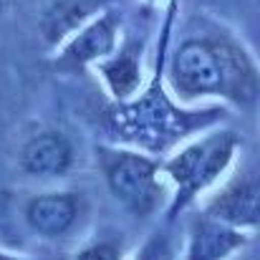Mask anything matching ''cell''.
Listing matches in <instances>:
<instances>
[{
	"instance_id": "7c38bea8",
	"label": "cell",
	"mask_w": 260,
	"mask_h": 260,
	"mask_svg": "<svg viewBox=\"0 0 260 260\" xmlns=\"http://www.w3.org/2000/svg\"><path fill=\"white\" fill-rule=\"evenodd\" d=\"M76 260H121V245L116 243H96L81 250Z\"/></svg>"
},
{
	"instance_id": "9a60e30c",
	"label": "cell",
	"mask_w": 260,
	"mask_h": 260,
	"mask_svg": "<svg viewBox=\"0 0 260 260\" xmlns=\"http://www.w3.org/2000/svg\"><path fill=\"white\" fill-rule=\"evenodd\" d=\"M147 3H159V0H147Z\"/></svg>"
},
{
	"instance_id": "277c9868",
	"label": "cell",
	"mask_w": 260,
	"mask_h": 260,
	"mask_svg": "<svg viewBox=\"0 0 260 260\" xmlns=\"http://www.w3.org/2000/svg\"><path fill=\"white\" fill-rule=\"evenodd\" d=\"M99 167L104 172L111 194L134 215H152L167 197L162 179V165L147 154L121 149V147H96Z\"/></svg>"
},
{
	"instance_id": "6da1fadb",
	"label": "cell",
	"mask_w": 260,
	"mask_h": 260,
	"mask_svg": "<svg viewBox=\"0 0 260 260\" xmlns=\"http://www.w3.org/2000/svg\"><path fill=\"white\" fill-rule=\"evenodd\" d=\"M167 84L177 101L220 96L238 106L258 101V66L228 33L189 36L174 48Z\"/></svg>"
},
{
	"instance_id": "8992f818",
	"label": "cell",
	"mask_w": 260,
	"mask_h": 260,
	"mask_svg": "<svg viewBox=\"0 0 260 260\" xmlns=\"http://www.w3.org/2000/svg\"><path fill=\"white\" fill-rule=\"evenodd\" d=\"M258 197L260 184L253 174H238L233 182H228L210 202L205 215L230 225L235 230H255L258 228Z\"/></svg>"
},
{
	"instance_id": "8fae6325",
	"label": "cell",
	"mask_w": 260,
	"mask_h": 260,
	"mask_svg": "<svg viewBox=\"0 0 260 260\" xmlns=\"http://www.w3.org/2000/svg\"><path fill=\"white\" fill-rule=\"evenodd\" d=\"M101 10V0H58L46 10L41 23L43 36L51 46L61 43L71 33H76L84 23H88Z\"/></svg>"
},
{
	"instance_id": "3957f363",
	"label": "cell",
	"mask_w": 260,
	"mask_h": 260,
	"mask_svg": "<svg viewBox=\"0 0 260 260\" xmlns=\"http://www.w3.org/2000/svg\"><path fill=\"white\" fill-rule=\"evenodd\" d=\"M238 147L240 137L235 132H212L174 152L162 165V174H167L174 184L170 215H177V210L187 207L202 189L215 184L230 167Z\"/></svg>"
},
{
	"instance_id": "7a4b0ae2",
	"label": "cell",
	"mask_w": 260,
	"mask_h": 260,
	"mask_svg": "<svg viewBox=\"0 0 260 260\" xmlns=\"http://www.w3.org/2000/svg\"><path fill=\"white\" fill-rule=\"evenodd\" d=\"M162 63L165 56H159V66L154 74V81L139 99L116 101L106 114L109 132L114 139L142 147L149 154H162L184 137H189L197 129H207L225 119V109L210 106V109H192L184 111L170 99L165 91L162 79Z\"/></svg>"
},
{
	"instance_id": "ba28073f",
	"label": "cell",
	"mask_w": 260,
	"mask_h": 260,
	"mask_svg": "<svg viewBox=\"0 0 260 260\" xmlns=\"http://www.w3.org/2000/svg\"><path fill=\"white\" fill-rule=\"evenodd\" d=\"M81 212V202L74 192H46L33 197L25 205L28 225L43 238H61L66 235Z\"/></svg>"
},
{
	"instance_id": "5bb4252c",
	"label": "cell",
	"mask_w": 260,
	"mask_h": 260,
	"mask_svg": "<svg viewBox=\"0 0 260 260\" xmlns=\"http://www.w3.org/2000/svg\"><path fill=\"white\" fill-rule=\"evenodd\" d=\"M0 260H23V258H15V255H8V253H0Z\"/></svg>"
},
{
	"instance_id": "4fadbf2b",
	"label": "cell",
	"mask_w": 260,
	"mask_h": 260,
	"mask_svg": "<svg viewBox=\"0 0 260 260\" xmlns=\"http://www.w3.org/2000/svg\"><path fill=\"white\" fill-rule=\"evenodd\" d=\"M134 260H167V243L165 238H152Z\"/></svg>"
},
{
	"instance_id": "30bf717a",
	"label": "cell",
	"mask_w": 260,
	"mask_h": 260,
	"mask_svg": "<svg viewBox=\"0 0 260 260\" xmlns=\"http://www.w3.org/2000/svg\"><path fill=\"white\" fill-rule=\"evenodd\" d=\"M99 74L116 101H129L142 86V63L134 43L116 46L111 56L99 61Z\"/></svg>"
},
{
	"instance_id": "9c48e42d",
	"label": "cell",
	"mask_w": 260,
	"mask_h": 260,
	"mask_svg": "<svg viewBox=\"0 0 260 260\" xmlns=\"http://www.w3.org/2000/svg\"><path fill=\"white\" fill-rule=\"evenodd\" d=\"M248 245V235L230 225H222L207 215L192 220L187 260H228L235 250Z\"/></svg>"
},
{
	"instance_id": "52a82bcc",
	"label": "cell",
	"mask_w": 260,
	"mask_h": 260,
	"mask_svg": "<svg viewBox=\"0 0 260 260\" xmlns=\"http://www.w3.org/2000/svg\"><path fill=\"white\" fill-rule=\"evenodd\" d=\"M74 165V147L61 132H41L20 149V167L30 177H63Z\"/></svg>"
},
{
	"instance_id": "5b68a950",
	"label": "cell",
	"mask_w": 260,
	"mask_h": 260,
	"mask_svg": "<svg viewBox=\"0 0 260 260\" xmlns=\"http://www.w3.org/2000/svg\"><path fill=\"white\" fill-rule=\"evenodd\" d=\"M119 46V15L114 10L96 13L76 33L69 36L66 46L56 58V69L61 71H81L88 63H99L111 56Z\"/></svg>"
}]
</instances>
